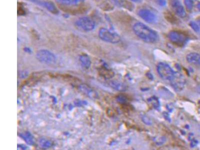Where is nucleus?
Segmentation results:
<instances>
[{
	"mask_svg": "<svg viewBox=\"0 0 200 150\" xmlns=\"http://www.w3.org/2000/svg\"><path fill=\"white\" fill-rule=\"evenodd\" d=\"M133 31L138 37L147 43H154L158 39L157 32L140 22L134 25Z\"/></svg>",
	"mask_w": 200,
	"mask_h": 150,
	"instance_id": "obj_1",
	"label": "nucleus"
},
{
	"mask_svg": "<svg viewBox=\"0 0 200 150\" xmlns=\"http://www.w3.org/2000/svg\"><path fill=\"white\" fill-rule=\"evenodd\" d=\"M100 38L106 42L112 44L119 43L121 40L120 36L116 33L106 28H101L99 32Z\"/></svg>",
	"mask_w": 200,
	"mask_h": 150,
	"instance_id": "obj_2",
	"label": "nucleus"
},
{
	"mask_svg": "<svg viewBox=\"0 0 200 150\" xmlns=\"http://www.w3.org/2000/svg\"><path fill=\"white\" fill-rule=\"evenodd\" d=\"M37 59L41 63L51 65L56 62L55 55L47 50L42 49L39 50L36 55Z\"/></svg>",
	"mask_w": 200,
	"mask_h": 150,
	"instance_id": "obj_3",
	"label": "nucleus"
},
{
	"mask_svg": "<svg viewBox=\"0 0 200 150\" xmlns=\"http://www.w3.org/2000/svg\"><path fill=\"white\" fill-rule=\"evenodd\" d=\"M157 71L162 79L170 81L173 78L175 73L170 65L162 62L158 65Z\"/></svg>",
	"mask_w": 200,
	"mask_h": 150,
	"instance_id": "obj_4",
	"label": "nucleus"
},
{
	"mask_svg": "<svg viewBox=\"0 0 200 150\" xmlns=\"http://www.w3.org/2000/svg\"><path fill=\"white\" fill-rule=\"evenodd\" d=\"M168 38L171 42L179 46H183L186 44L189 38L181 32L172 31L168 34Z\"/></svg>",
	"mask_w": 200,
	"mask_h": 150,
	"instance_id": "obj_5",
	"label": "nucleus"
},
{
	"mask_svg": "<svg viewBox=\"0 0 200 150\" xmlns=\"http://www.w3.org/2000/svg\"><path fill=\"white\" fill-rule=\"evenodd\" d=\"M75 24L78 28L85 31H91L95 28V22L88 17L80 18L76 21Z\"/></svg>",
	"mask_w": 200,
	"mask_h": 150,
	"instance_id": "obj_6",
	"label": "nucleus"
},
{
	"mask_svg": "<svg viewBox=\"0 0 200 150\" xmlns=\"http://www.w3.org/2000/svg\"><path fill=\"white\" fill-rule=\"evenodd\" d=\"M171 86L177 92L183 90L186 84V79L184 76L179 72H175V74L170 81Z\"/></svg>",
	"mask_w": 200,
	"mask_h": 150,
	"instance_id": "obj_7",
	"label": "nucleus"
},
{
	"mask_svg": "<svg viewBox=\"0 0 200 150\" xmlns=\"http://www.w3.org/2000/svg\"><path fill=\"white\" fill-rule=\"evenodd\" d=\"M138 15L145 21L149 23H154L157 21V17L153 12L147 9H141L138 12Z\"/></svg>",
	"mask_w": 200,
	"mask_h": 150,
	"instance_id": "obj_8",
	"label": "nucleus"
},
{
	"mask_svg": "<svg viewBox=\"0 0 200 150\" xmlns=\"http://www.w3.org/2000/svg\"><path fill=\"white\" fill-rule=\"evenodd\" d=\"M171 6L175 13L179 17L183 18L186 16L185 10L180 1H172Z\"/></svg>",
	"mask_w": 200,
	"mask_h": 150,
	"instance_id": "obj_9",
	"label": "nucleus"
},
{
	"mask_svg": "<svg viewBox=\"0 0 200 150\" xmlns=\"http://www.w3.org/2000/svg\"><path fill=\"white\" fill-rule=\"evenodd\" d=\"M32 2L35 3L41 6L46 8L48 11L54 14H57L59 13V11L56 8L55 4L51 2L40 1H31Z\"/></svg>",
	"mask_w": 200,
	"mask_h": 150,
	"instance_id": "obj_10",
	"label": "nucleus"
},
{
	"mask_svg": "<svg viewBox=\"0 0 200 150\" xmlns=\"http://www.w3.org/2000/svg\"><path fill=\"white\" fill-rule=\"evenodd\" d=\"M98 72L99 75L102 77L104 78V79H111L115 75L114 72L111 70H110L105 65L101 66V67L99 68Z\"/></svg>",
	"mask_w": 200,
	"mask_h": 150,
	"instance_id": "obj_11",
	"label": "nucleus"
},
{
	"mask_svg": "<svg viewBox=\"0 0 200 150\" xmlns=\"http://www.w3.org/2000/svg\"><path fill=\"white\" fill-rule=\"evenodd\" d=\"M188 63L193 65L200 66V55L197 53H191L186 57Z\"/></svg>",
	"mask_w": 200,
	"mask_h": 150,
	"instance_id": "obj_12",
	"label": "nucleus"
},
{
	"mask_svg": "<svg viewBox=\"0 0 200 150\" xmlns=\"http://www.w3.org/2000/svg\"><path fill=\"white\" fill-rule=\"evenodd\" d=\"M79 61L82 67L86 69H88L91 65V61L90 58L87 54H82L80 55Z\"/></svg>",
	"mask_w": 200,
	"mask_h": 150,
	"instance_id": "obj_13",
	"label": "nucleus"
},
{
	"mask_svg": "<svg viewBox=\"0 0 200 150\" xmlns=\"http://www.w3.org/2000/svg\"><path fill=\"white\" fill-rule=\"evenodd\" d=\"M110 85L113 89L119 91H125L127 89V86L124 84L117 80L111 81Z\"/></svg>",
	"mask_w": 200,
	"mask_h": 150,
	"instance_id": "obj_14",
	"label": "nucleus"
},
{
	"mask_svg": "<svg viewBox=\"0 0 200 150\" xmlns=\"http://www.w3.org/2000/svg\"><path fill=\"white\" fill-rule=\"evenodd\" d=\"M80 90L89 97L92 98H95L97 97L96 93L90 88L86 85H82L80 87Z\"/></svg>",
	"mask_w": 200,
	"mask_h": 150,
	"instance_id": "obj_15",
	"label": "nucleus"
},
{
	"mask_svg": "<svg viewBox=\"0 0 200 150\" xmlns=\"http://www.w3.org/2000/svg\"><path fill=\"white\" fill-rule=\"evenodd\" d=\"M116 3L123 8H125L130 11H132L134 9V5L132 3L127 1H115Z\"/></svg>",
	"mask_w": 200,
	"mask_h": 150,
	"instance_id": "obj_16",
	"label": "nucleus"
},
{
	"mask_svg": "<svg viewBox=\"0 0 200 150\" xmlns=\"http://www.w3.org/2000/svg\"><path fill=\"white\" fill-rule=\"evenodd\" d=\"M21 137L29 145H34L35 144V140L34 137L31 134L28 132H25L21 134Z\"/></svg>",
	"mask_w": 200,
	"mask_h": 150,
	"instance_id": "obj_17",
	"label": "nucleus"
},
{
	"mask_svg": "<svg viewBox=\"0 0 200 150\" xmlns=\"http://www.w3.org/2000/svg\"><path fill=\"white\" fill-rule=\"evenodd\" d=\"M58 3L62 5H65L67 6H74L77 5L80 3L81 1L79 0H59L57 1Z\"/></svg>",
	"mask_w": 200,
	"mask_h": 150,
	"instance_id": "obj_18",
	"label": "nucleus"
},
{
	"mask_svg": "<svg viewBox=\"0 0 200 150\" xmlns=\"http://www.w3.org/2000/svg\"><path fill=\"white\" fill-rule=\"evenodd\" d=\"M52 145V142L48 139H42L40 140V147L43 149L48 148L51 147Z\"/></svg>",
	"mask_w": 200,
	"mask_h": 150,
	"instance_id": "obj_19",
	"label": "nucleus"
},
{
	"mask_svg": "<svg viewBox=\"0 0 200 150\" xmlns=\"http://www.w3.org/2000/svg\"><path fill=\"white\" fill-rule=\"evenodd\" d=\"M189 25L191 27V28H192V29L196 33H200V27L199 26V25L198 24H197L196 23H195V22H193V21H191L190 23H189Z\"/></svg>",
	"mask_w": 200,
	"mask_h": 150,
	"instance_id": "obj_20",
	"label": "nucleus"
},
{
	"mask_svg": "<svg viewBox=\"0 0 200 150\" xmlns=\"http://www.w3.org/2000/svg\"><path fill=\"white\" fill-rule=\"evenodd\" d=\"M161 96H163L165 99V98H171L173 97L172 94L168 91V90H161Z\"/></svg>",
	"mask_w": 200,
	"mask_h": 150,
	"instance_id": "obj_21",
	"label": "nucleus"
},
{
	"mask_svg": "<svg viewBox=\"0 0 200 150\" xmlns=\"http://www.w3.org/2000/svg\"><path fill=\"white\" fill-rule=\"evenodd\" d=\"M149 102H151L152 103L153 107L155 108H156V109H158V107H159V101L157 99H156V98H150V99H149Z\"/></svg>",
	"mask_w": 200,
	"mask_h": 150,
	"instance_id": "obj_22",
	"label": "nucleus"
},
{
	"mask_svg": "<svg viewBox=\"0 0 200 150\" xmlns=\"http://www.w3.org/2000/svg\"><path fill=\"white\" fill-rule=\"evenodd\" d=\"M185 5L189 11H191L193 8L194 2L191 0H186L184 1Z\"/></svg>",
	"mask_w": 200,
	"mask_h": 150,
	"instance_id": "obj_23",
	"label": "nucleus"
},
{
	"mask_svg": "<svg viewBox=\"0 0 200 150\" xmlns=\"http://www.w3.org/2000/svg\"><path fill=\"white\" fill-rule=\"evenodd\" d=\"M117 100L119 103L123 104L126 103L127 98L123 95H119L117 97Z\"/></svg>",
	"mask_w": 200,
	"mask_h": 150,
	"instance_id": "obj_24",
	"label": "nucleus"
},
{
	"mask_svg": "<svg viewBox=\"0 0 200 150\" xmlns=\"http://www.w3.org/2000/svg\"><path fill=\"white\" fill-rule=\"evenodd\" d=\"M142 121L144 123L147 125H151L152 122L151 120L146 116H144L142 117Z\"/></svg>",
	"mask_w": 200,
	"mask_h": 150,
	"instance_id": "obj_25",
	"label": "nucleus"
},
{
	"mask_svg": "<svg viewBox=\"0 0 200 150\" xmlns=\"http://www.w3.org/2000/svg\"><path fill=\"white\" fill-rule=\"evenodd\" d=\"M100 6H101V8H102V9H103L104 11H109V10H112L113 9V8L111 7L112 6L109 5V4L106 3L105 2H104L103 4L100 5Z\"/></svg>",
	"mask_w": 200,
	"mask_h": 150,
	"instance_id": "obj_26",
	"label": "nucleus"
},
{
	"mask_svg": "<svg viewBox=\"0 0 200 150\" xmlns=\"http://www.w3.org/2000/svg\"><path fill=\"white\" fill-rule=\"evenodd\" d=\"M18 15H24L25 14V11L23 7H22L21 6L18 7Z\"/></svg>",
	"mask_w": 200,
	"mask_h": 150,
	"instance_id": "obj_27",
	"label": "nucleus"
},
{
	"mask_svg": "<svg viewBox=\"0 0 200 150\" xmlns=\"http://www.w3.org/2000/svg\"><path fill=\"white\" fill-rule=\"evenodd\" d=\"M158 3L160 4L161 6H165L166 4V1H158Z\"/></svg>",
	"mask_w": 200,
	"mask_h": 150,
	"instance_id": "obj_28",
	"label": "nucleus"
},
{
	"mask_svg": "<svg viewBox=\"0 0 200 150\" xmlns=\"http://www.w3.org/2000/svg\"><path fill=\"white\" fill-rule=\"evenodd\" d=\"M147 76H148V78H149V79H151L152 80L153 79V76H152V74L150 73L147 74Z\"/></svg>",
	"mask_w": 200,
	"mask_h": 150,
	"instance_id": "obj_29",
	"label": "nucleus"
},
{
	"mask_svg": "<svg viewBox=\"0 0 200 150\" xmlns=\"http://www.w3.org/2000/svg\"><path fill=\"white\" fill-rule=\"evenodd\" d=\"M24 51H26V52H28V53H30V52H31V50L29 49V48H25L24 49Z\"/></svg>",
	"mask_w": 200,
	"mask_h": 150,
	"instance_id": "obj_30",
	"label": "nucleus"
},
{
	"mask_svg": "<svg viewBox=\"0 0 200 150\" xmlns=\"http://www.w3.org/2000/svg\"><path fill=\"white\" fill-rule=\"evenodd\" d=\"M197 8L198 9V10L200 11V2L198 3V4H197Z\"/></svg>",
	"mask_w": 200,
	"mask_h": 150,
	"instance_id": "obj_31",
	"label": "nucleus"
},
{
	"mask_svg": "<svg viewBox=\"0 0 200 150\" xmlns=\"http://www.w3.org/2000/svg\"><path fill=\"white\" fill-rule=\"evenodd\" d=\"M18 150H25V149H24V147H22V146H20V149H19V148H18Z\"/></svg>",
	"mask_w": 200,
	"mask_h": 150,
	"instance_id": "obj_32",
	"label": "nucleus"
},
{
	"mask_svg": "<svg viewBox=\"0 0 200 150\" xmlns=\"http://www.w3.org/2000/svg\"><path fill=\"white\" fill-rule=\"evenodd\" d=\"M132 2H141V1H135V0H133V1H132Z\"/></svg>",
	"mask_w": 200,
	"mask_h": 150,
	"instance_id": "obj_33",
	"label": "nucleus"
},
{
	"mask_svg": "<svg viewBox=\"0 0 200 150\" xmlns=\"http://www.w3.org/2000/svg\"><path fill=\"white\" fill-rule=\"evenodd\" d=\"M198 23H199V25H200V20H198Z\"/></svg>",
	"mask_w": 200,
	"mask_h": 150,
	"instance_id": "obj_34",
	"label": "nucleus"
}]
</instances>
